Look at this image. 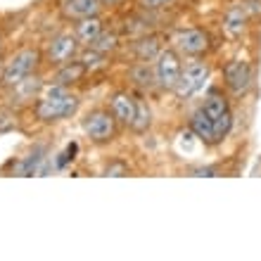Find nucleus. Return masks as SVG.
Returning a JSON list of instances; mask_svg holds the SVG:
<instances>
[{
	"label": "nucleus",
	"mask_w": 261,
	"mask_h": 261,
	"mask_svg": "<svg viewBox=\"0 0 261 261\" xmlns=\"http://www.w3.org/2000/svg\"><path fill=\"white\" fill-rule=\"evenodd\" d=\"M86 74H88V69L83 67L79 60H71V62L62 64V67L57 69L55 81H53V83H57V86H64V88H67V86H71V83H79Z\"/></svg>",
	"instance_id": "dca6fc26"
},
{
	"label": "nucleus",
	"mask_w": 261,
	"mask_h": 261,
	"mask_svg": "<svg viewBox=\"0 0 261 261\" xmlns=\"http://www.w3.org/2000/svg\"><path fill=\"white\" fill-rule=\"evenodd\" d=\"M3 69H5V64H0V83H3Z\"/></svg>",
	"instance_id": "c756f323"
},
{
	"label": "nucleus",
	"mask_w": 261,
	"mask_h": 261,
	"mask_svg": "<svg viewBox=\"0 0 261 261\" xmlns=\"http://www.w3.org/2000/svg\"><path fill=\"white\" fill-rule=\"evenodd\" d=\"M105 29H102V19H100V17H86V19H79L74 24V36L76 38H79V43H81V45H86V48H88L90 43L95 41L97 36L102 34Z\"/></svg>",
	"instance_id": "ddd939ff"
},
{
	"label": "nucleus",
	"mask_w": 261,
	"mask_h": 261,
	"mask_svg": "<svg viewBox=\"0 0 261 261\" xmlns=\"http://www.w3.org/2000/svg\"><path fill=\"white\" fill-rule=\"evenodd\" d=\"M183 64H180V53L173 48L162 50L154 60V79L162 90H173L180 79Z\"/></svg>",
	"instance_id": "39448f33"
},
{
	"label": "nucleus",
	"mask_w": 261,
	"mask_h": 261,
	"mask_svg": "<svg viewBox=\"0 0 261 261\" xmlns=\"http://www.w3.org/2000/svg\"><path fill=\"white\" fill-rule=\"evenodd\" d=\"M209 74H212V69L209 64L202 62V60H193V62H188L180 71V79L176 83V88L173 93L178 95V100H190L199 93V90L204 88V83L209 81Z\"/></svg>",
	"instance_id": "7ed1b4c3"
},
{
	"label": "nucleus",
	"mask_w": 261,
	"mask_h": 261,
	"mask_svg": "<svg viewBox=\"0 0 261 261\" xmlns=\"http://www.w3.org/2000/svg\"><path fill=\"white\" fill-rule=\"evenodd\" d=\"M79 48H81V43L74 36V31H64V34H57L55 38H50L48 48H45V60L55 67H62L79 55Z\"/></svg>",
	"instance_id": "423d86ee"
},
{
	"label": "nucleus",
	"mask_w": 261,
	"mask_h": 261,
	"mask_svg": "<svg viewBox=\"0 0 261 261\" xmlns=\"http://www.w3.org/2000/svg\"><path fill=\"white\" fill-rule=\"evenodd\" d=\"M102 10L100 0H62V14L67 19H86V17H95Z\"/></svg>",
	"instance_id": "9b49d317"
},
{
	"label": "nucleus",
	"mask_w": 261,
	"mask_h": 261,
	"mask_svg": "<svg viewBox=\"0 0 261 261\" xmlns=\"http://www.w3.org/2000/svg\"><path fill=\"white\" fill-rule=\"evenodd\" d=\"M223 79H226V88L230 93L242 95L252 86V67L245 60H230L223 69Z\"/></svg>",
	"instance_id": "0eeeda50"
},
{
	"label": "nucleus",
	"mask_w": 261,
	"mask_h": 261,
	"mask_svg": "<svg viewBox=\"0 0 261 261\" xmlns=\"http://www.w3.org/2000/svg\"><path fill=\"white\" fill-rule=\"evenodd\" d=\"M190 130L202 140L204 145H216L219 138H216V130H214V119L206 114L202 107L197 112L190 114Z\"/></svg>",
	"instance_id": "f8f14e48"
},
{
	"label": "nucleus",
	"mask_w": 261,
	"mask_h": 261,
	"mask_svg": "<svg viewBox=\"0 0 261 261\" xmlns=\"http://www.w3.org/2000/svg\"><path fill=\"white\" fill-rule=\"evenodd\" d=\"M247 19H249V10L245 3H233V5L226 10L223 14V34L230 36V38H238L242 36V31L247 29Z\"/></svg>",
	"instance_id": "1a4fd4ad"
},
{
	"label": "nucleus",
	"mask_w": 261,
	"mask_h": 261,
	"mask_svg": "<svg viewBox=\"0 0 261 261\" xmlns=\"http://www.w3.org/2000/svg\"><path fill=\"white\" fill-rule=\"evenodd\" d=\"M76 152H79V145H76V143H69V145H67V150L57 154V159H55V169H64V166H67L69 162H74Z\"/></svg>",
	"instance_id": "b1692460"
},
{
	"label": "nucleus",
	"mask_w": 261,
	"mask_h": 261,
	"mask_svg": "<svg viewBox=\"0 0 261 261\" xmlns=\"http://www.w3.org/2000/svg\"><path fill=\"white\" fill-rule=\"evenodd\" d=\"M88 48H95V50H100V53H105V55H110V53H114V50L119 48V36L114 34V31H102Z\"/></svg>",
	"instance_id": "412c9836"
},
{
	"label": "nucleus",
	"mask_w": 261,
	"mask_h": 261,
	"mask_svg": "<svg viewBox=\"0 0 261 261\" xmlns=\"http://www.w3.org/2000/svg\"><path fill=\"white\" fill-rule=\"evenodd\" d=\"M202 110L209 114L212 119H216V117H221L223 112H228V100H226V95L221 93V90H216V88H212L209 93H206V97H204V105H202Z\"/></svg>",
	"instance_id": "f3484780"
},
{
	"label": "nucleus",
	"mask_w": 261,
	"mask_h": 261,
	"mask_svg": "<svg viewBox=\"0 0 261 261\" xmlns=\"http://www.w3.org/2000/svg\"><path fill=\"white\" fill-rule=\"evenodd\" d=\"M0 45H3V38H0Z\"/></svg>",
	"instance_id": "7c9ffc66"
},
{
	"label": "nucleus",
	"mask_w": 261,
	"mask_h": 261,
	"mask_svg": "<svg viewBox=\"0 0 261 261\" xmlns=\"http://www.w3.org/2000/svg\"><path fill=\"white\" fill-rule=\"evenodd\" d=\"M130 79L140 86V88H152L157 86V79H154V64L150 67V62H138L130 67Z\"/></svg>",
	"instance_id": "a211bd4d"
},
{
	"label": "nucleus",
	"mask_w": 261,
	"mask_h": 261,
	"mask_svg": "<svg viewBox=\"0 0 261 261\" xmlns=\"http://www.w3.org/2000/svg\"><path fill=\"white\" fill-rule=\"evenodd\" d=\"M45 145H36L34 150L29 152L27 157H21V162L14 166V173L17 176H36V173L41 171L43 162H45Z\"/></svg>",
	"instance_id": "4468645a"
},
{
	"label": "nucleus",
	"mask_w": 261,
	"mask_h": 261,
	"mask_svg": "<svg viewBox=\"0 0 261 261\" xmlns=\"http://www.w3.org/2000/svg\"><path fill=\"white\" fill-rule=\"evenodd\" d=\"M136 100L138 97H133L126 90H119V93H114L110 97V112L114 114V119H117L119 124L130 126L133 117H136Z\"/></svg>",
	"instance_id": "9d476101"
},
{
	"label": "nucleus",
	"mask_w": 261,
	"mask_h": 261,
	"mask_svg": "<svg viewBox=\"0 0 261 261\" xmlns=\"http://www.w3.org/2000/svg\"><path fill=\"white\" fill-rule=\"evenodd\" d=\"M105 176H128V166L124 162H112V164L105 166Z\"/></svg>",
	"instance_id": "bb28decb"
},
{
	"label": "nucleus",
	"mask_w": 261,
	"mask_h": 261,
	"mask_svg": "<svg viewBox=\"0 0 261 261\" xmlns=\"http://www.w3.org/2000/svg\"><path fill=\"white\" fill-rule=\"evenodd\" d=\"M14 126H17V117H14V112L0 107V133H10Z\"/></svg>",
	"instance_id": "393cba45"
},
{
	"label": "nucleus",
	"mask_w": 261,
	"mask_h": 261,
	"mask_svg": "<svg viewBox=\"0 0 261 261\" xmlns=\"http://www.w3.org/2000/svg\"><path fill=\"white\" fill-rule=\"evenodd\" d=\"M79 62L88 69V71H95V69H102L105 64H107V55L95 48H86L81 55H79Z\"/></svg>",
	"instance_id": "aec40b11"
},
{
	"label": "nucleus",
	"mask_w": 261,
	"mask_h": 261,
	"mask_svg": "<svg viewBox=\"0 0 261 261\" xmlns=\"http://www.w3.org/2000/svg\"><path fill=\"white\" fill-rule=\"evenodd\" d=\"M230 128H233V114H230V110L223 112L221 117L214 119V130H216V138H219V143L228 136V133H230Z\"/></svg>",
	"instance_id": "5701e85b"
},
{
	"label": "nucleus",
	"mask_w": 261,
	"mask_h": 261,
	"mask_svg": "<svg viewBox=\"0 0 261 261\" xmlns=\"http://www.w3.org/2000/svg\"><path fill=\"white\" fill-rule=\"evenodd\" d=\"M176 50L186 57H202L209 50V36L202 29H186L176 36Z\"/></svg>",
	"instance_id": "6e6552de"
},
{
	"label": "nucleus",
	"mask_w": 261,
	"mask_h": 261,
	"mask_svg": "<svg viewBox=\"0 0 261 261\" xmlns=\"http://www.w3.org/2000/svg\"><path fill=\"white\" fill-rule=\"evenodd\" d=\"M83 133L93 140V143L102 145L110 143L114 133H117V119L110 110H93L83 117Z\"/></svg>",
	"instance_id": "20e7f679"
},
{
	"label": "nucleus",
	"mask_w": 261,
	"mask_h": 261,
	"mask_svg": "<svg viewBox=\"0 0 261 261\" xmlns=\"http://www.w3.org/2000/svg\"><path fill=\"white\" fill-rule=\"evenodd\" d=\"M159 53H162V43L157 36H143L140 41L133 43V55L138 62H152L157 60Z\"/></svg>",
	"instance_id": "2eb2a0df"
},
{
	"label": "nucleus",
	"mask_w": 261,
	"mask_h": 261,
	"mask_svg": "<svg viewBox=\"0 0 261 261\" xmlns=\"http://www.w3.org/2000/svg\"><path fill=\"white\" fill-rule=\"evenodd\" d=\"M100 3H102V7H117L121 0H100Z\"/></svg>",
	"instance_id": "c85d7f7f"
},
{
	"label": "nucleus",
	"mask_w": 261,
	"mask_h": 261,
	"mask_svg": "<svg viewBox=\"0 0 261 261\" xmlns=\"http://www.w3.org/2000/svg\"><path fill=\"white\" fill-rule=\"evenodd\" d=\"M152 126V110L145 100H136V117L130 121V128L136 133H145Z\"/></svg>",
	"instance_id": "6ab92c4d"
},
{
	"label": "nucleus",
	"mask_w": 261,
	"mask_h": 261,
	"mask_svg": "<svg viewBox=\"0 0 261 261\" xmlns=\"http://www.w3.org/2000/svg\"><path fill=\"white\" fill-rule=\"evenodd\" d=\"M38 64H41V53L36 48H24L19 53H14L3 69V86H7V88L19 86L24 79L34 74Z\"/></svg>",
	"instance_id": "f03ea898"
},
{
	"label": "nucleus",
	"mask_w": 261,
	"mask_h": 261,
	"mask_svg": "<svg viewBox=\"0 0 261 261\" xmlns=\"http://www.w3.org/2000/svg\"><path fill=\"white\" fill-rule=\"evenodd\" d=\"M138 5L147 10V12H154V10H166V7H171L176 0H136Z\"/></svg>",
	"instance_id": "a878e982"
},
{
	"label": "nucleus",
	"mask_w": 261,
	"mask_h": 261,
	"mask_svg": "<svg viewBox=\"0 0 261 261\" xmlns=\"http://www.w3.org/2000/svg\"><path fill=\"white\" fill-rule=\"evenodd\" d=\"M190 176H197V178H212V176H219V169L216 166H197V169H193L190 171Z\"/></svg>",
	"instance_id": "cd10ccee"
},
{
	"label": "nucleus",
	"mask_w": 261,
	"mask_h": 261,
	"mask_svg": "<svg viewBox=\"0 0 261 261\" xmlns=\"http://www.w3.org/2000/svg\"><path fill=\"white\" fill-rule=\"evenodd\" d=\"M41 86L43 83L38 81V79H31V76H29V79H24L19 86H14V93H19V95L27 97V100H34L36 93L41 90Z\"/></svg>",
	"instance_id": "4be33fe9"
},
{
	"label": "nucleus",
	"mask_w": 261,
	"mask_h": 261,
	"mask_svg": "<svg viewBox=\"0 0 261 261\" xmlns=\"http://www.w3.org/2000/svg\"><path fill=\"white\" fill-rule=\"evenodd\" d=\"M79 95L69 93L64 86H48L45 93L41 97H36V105H34V112H36V119L43 121V124H53V121H60V119H69L74 117L76 110H79Z\"/></svg>",
	"instance_id": "f257e3e1"
}]
</instances>
